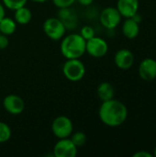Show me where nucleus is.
Masks as SVG:
<instances>
[{"instance_id":"1","label":"nucleus","mask_w":156,"mask_h":157,"mask_svg":"<svg viewBox=\"0 0 156 157\" xmlns=\"http://www.w3.org/2000/svg\"><path fill=\"white\" fill-rule=\"evenodd\" d=\"M98 117L105 125L119 127L126 121L128 109L121 101L112 98L102 102L98 110Z\"/></svg>"},{"instance_id":"2","label":"nucleus","mask_w":156,"mask_h":157,"mask_svg":"<svg viewBox=\"0 0 156 157\" xmlns=\"http://www.w3.org/2000/svg\"><path fill=\"white\" fill-rule=\"evenodd\" d=\"M86 42L80 33H70L62 39L61 52L66 59H80L86 53Z\"/></svg>"},{"instance_id":"3","label":"nucleus","mask_w":156,"mask_h":157,"mask_svg":"<svg viewBox=\"0 0 156 157\" xmlns=\"http://www.w3.org/2000/svg\"><path fill=\"white\" fill-rule=\"evenodd\" d=\"M63 74L69 81L78 82L86 75V66L80 59H66L63 65Z\"/></svg>"},{"instance_id":"4","label":"nucleus","mask_w":156,"mask_h":157,"mask_svg":"<svg viewBox=\"0 0 156 157\" xmlns=\"http://www.w3.org/2000/svg\"><path fill=\"white\" fill-rule=\"evenodd\" d=\"M42 29L49 39L55 41L62 40L67 30L63 23L57 17H51L45 19L42 25Z\"/></svg>"},{"instance_id":"5","label":"nucleus","mask_w":156,"mask_h":157,"mask_svg":"<svg viewBox=\"0 0 156 157\" xmlns=\"http://www.w3.org/2000/svg\"><path fill=\"white\" fill-rule=\"evenodd\" d=\"M51 132L58 139L69 138L74 132V124L68 117L58 116L52 121Z\"/></svg>"},{"instance_id":"6","label":"nucleus","mask_w":156,"mask_h":157,"mask_svg":"<svg viewBox=\"0 0 156 157\" xmlns=\"http://www.w3.org/2000/svg\"><path fill=\"white\" fill-rule=\"evenodd\" d=\"M121 15L114 6H108L102 9L99 14L100 24L107 29L112 30L116 29L121 22Z\"/></svg>"},{"instance_id":"7","label":"nucleus","mask_w":156,"mask_h":157,"mask_svg":"<svg viewBox=\"0 0 156 157\" xmlns=\"http://www.w3.org/2000/svg\"><path fill=\"white\" fill-rule=\"evenodd\" d=\"M108 52V44L104 39L100 37L94 36L93 38L87 40L86 42V52L94 58L104 57Z\"/></svg>"},{"instance_id":"8","label":"nucleus","mask_w":156,"mask_h":157,"mask_svg":"<svg viewBox=\"0 0 156 157\" xmlns=\"http://www.w3.org/2000/svg\"><path fill=\"white\" fill-rule=\"evenodd\" d=\"M53 155L55 157H75L77 155V147L70 138L59 139L53 147Z\"/></svg>"},{"instance_id":"9","label":"nucleus","mask_w":156,"mask_h":157,"mask_svg":"<svg viewBox=\"0 0 156 157\" xmlns=\"http://www.w3.org/2000/svg\"><path fill=\"white\" fill-rule=\"evenodd\" d=\"M3 106L6 111L11 115H19L25 109V102L23 98L15 94L6 96L3 99Z\"/></svg>"},{"instance_id":"10","label":"nucleus","mask_w":156,"mask_h":157,"mask_svg":"<svg viewBox=\"0 0 156 157\" xmlns=\"http://www.w3.org/2000/svg\"><path fill=\"white\" fill-rule=\"evenodd\" d=\"M140 77L144 81H153L156 78V60L153 58L143 59L138 68Z\"/></svg>"},{"instance_id":"11","label":"nucleus","mask_w":156,"mask_h":157,"mask_svg":"<svg viewBox=\"0 0 156 157\" xmlns=\"http://www.w3.org/2000/svg\"><path fill=\"white\" fill-rule=\"evenodd\" d=\"M57 17L63 23L66 29L68 30L75 29L78 25V16L76 12L73 8H71V6L59 8Z\"/></svg>"},{"instance_id":"12","label":"nucleus","mask_w":156,"mask_h":157,"mask_svg":"<svg viewBox=\"0 0 156 157\" xmlns=\"http://www.w3.org/2000/svg\"><path fill=\"white\" fill-rule=\"evenodd\" d=\"M114 63L118 68L129 70L134 63V55L132 52L128 49H120L115 53Z\"/></svg>"},{"instance_id":"13","label":"nucleus","mask_w":156,"mask_h":157,"mask_svg":"<svg viewBox=\"0 0 156 157\" xmlns=\"http://www.w3.org/2000/svg\"><path fill=\"white\" fill-rule=\"evenodd\" d=\"M116 7L122 17L129 18L138 12L140 2L139 0H118Z\"/></svg>"},{"instance_id":"14","label":"nucleus","mask_w":156,"mask_h":157,"mask_svg":"<svg viewBox=\"0 0 156 157\" xmlns=\"http://www.w3.org/2000/svg\"><path fill=\"white\" fill-rule=\"evenodd\" d=\"M121 30L124 37L129 40H133L137 38L140 33V25L131 17L125 18L124 22L122 23Z\"/></svg>"},{"instance_id":"15","label":"nucleus","mask_w":156,"mask_h":157,"mask_svg":"<svg viewBox=\"0 0 156 157\" xmlns=\"http://www.w3.org/2000/svg\"><path fill=\"white\" fill-rule=\"evenodd\" d=\"M97 94L99 99L103 102L114 98L115 89L109 82H102L97 88Z\"/></svg>"},{"instance_id":"16","label":"nucleus","mask_w":156,"mask_h":157,"mask_svg":"<svg viewBox=\"0 0 156 157\" xmlns=\"http://www.w3.org/2000/svg\"><path fill=\"white\" fill-rule=\"evenodd\" d=\"M32 18V13L29 7L26 6H21L17 9L15 10L14 14V19L17 22V24L20 25H27L28 23L30 22Z\"/></svg>"},{"instance_id":"17","label":"nucleus","mask_w":156,"mask_h":157,"mask_svg":"<svg viewBox=\"0 0 156 157\" xmlns=\"http://www.w3.org/2000/svg\"><path fill=\"white\" fill-rule=\"evenodd\" d=\"M17 29V22L15 19L4 17L0 20V33L5 34L6 36H10L14 34Z\"/></svg>"},{"instance_id":"18","label":"nucleus","mask_w":156,"mask_h":157,"mask_svg":"<svg viewBox=\"0 0 156 157\" xmlns=\"http://www.w3.org/2000/svg\"><path fill=\"white\" fill-rule=\"evenodd\" d=\"M12 135V132L8 124L0 121V144L6 143Z\"/></svg>"},{"instance_id":"19","label":"nucleus","mask_w":156,"mask_h":157,"mask_svg":"<svg viewBox=\"0 0 156 157\" xmlns=\"http://www.w3.org/2000/svg\"><path fill=\"white\" fill-rule=\"evenodd\" d=\"M69 138L71 139V141L74 144V145L77 148L85 145V144L86 143V135L83 132H73Z\"/></svg>"},{"instance_id":"20","label":"nucleus","mask_w":156,"mask_h":157,"mask_svg":"<svg viewBox=\"0 0 156 157\" xmlns=\"http://www.w3.org/2000/svg\"><path fill=\"white\" fill-rule=\"evenodd\" d=\"M28 0H2V4L10 10H16L21 6H26Z\"/></svg>"},{"instance_id":"21","label":"nucleus","mask_w":156,"mask_h":157,"mask_svg":"<svg viewBox=\"0 0 156 157\" xmlns=\"http://www.w3.org/2000/svg\"><path fill=\"white\" fill-rule=\"evenodd\" d=\"M80 35H81L86 40H87L93 38L94 36H96V35H95V29H94L93 27H91V26H89V25H86V26L82 27L81 31H80Z\"/></svg>"},{"instance_id":"22","label":"nucleus","mask_w":156,"mask_h":157,"mask_svg":"<svg viewBox=\"0 0 156 157\" xmlns=\"http://www.w3.org/2000/svg\"><path fill=\"white\" fill-rule=\"evenodd\" d=\"M51 1L53 5L58 8L70 7L76 2V0H51Z\"/></svg>"},{"instance_id":"23","label":"nucleus","mask_w":156,"mask_h":157,"mask_svg":"<svg viewBox=\"0 0 156 157\" xmlns=\"http://www.w3.org/2000/svg\"><path fill=\"white\" fill-rule=\"evenodd\" d=\"M9 44L8 36L0 33V50H5Z\"/></svg>"},{"instance_id":"24","label":"nucleus","mask_w":156,"mask_h":157,"mask_svg":"<svg viewBox=\"0 0 156 157\" xmlns=\"http://www.w3.org/2000/svg\"><path fill=\"white\" fill-rule=\"evenodd\" d=\"M133 157H153L154 155L147 152V151H139V152H136L133 155Z\"/></svg>"},{"instance_id":"25","label":"nucleus","mask_w":156,"mask_h":157,"mask_svg":"<svg viewBox=\"0 0 156 157\" xmlns=\"http://www.w3.org/2000/svg\"><path fill=\"white\" fill-rule=\"evenodd\" d=\"M81 6H89L93 2L94 0H76Z\"/></svg>"},{"instance_id":"26","label":"nucleus","mask_w":156,"mask_h":157,"mask_svg":"<svg viewBox=\"0 0 156 157\" xmlns=\"http://www.w3.org/2000/svg\"><path fill=\"white\" fill-rule=\"evenodd\" d=\"M131 18L132 19H134L137 23H141V21H142V19H143V17H142V16H141V14H139V12H137L135 15H133L132 17H131Z\"/></svg>"},{"instance_id":"27","label":"nucleus","mask_w":156,"mask_h":157,"mask_svg":"<svg viewBox=\"0 0 156 157\" xmlns=\"http://www.w3.org/2000/svg\"><path fill=\"white\" fill-rule=\"evenodd\" d=\"M6 17V11H5V6L0 2V20Z\"/></svg>"},{"instance_id":"28","label":"nucleus","mask_w":156,"mask_h":157,"mask_svg":"<svg viewBox=\"0 0 156 157\" xmlns=\"http://www.w3.org/2000/svg\"><path fill=\"white\" fill-rule=\"evenodd\" d=\"M31 1L36 2V3H44V2H46V1H48V0H31Z\"/></svg>"},{"instance_id":"29","label":"nucleus","mask_w":156,"mask_h":157,"mask_svg":"<svg viewBox=\"0 0 156 157\" xmlns=\"http://www.w3.org/2000/svg\"><path fill=\"white\" fill-rule=\"evenodd\" d=\"M154 156L156 157V146L155 148H154Z\"/></svg>"}]
</instances>
